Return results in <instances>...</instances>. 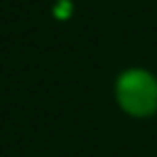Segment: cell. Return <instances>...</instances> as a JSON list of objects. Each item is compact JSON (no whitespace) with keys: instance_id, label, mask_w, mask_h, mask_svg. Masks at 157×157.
<instances>
[{"instance_id":"6da1fadb","label":"cell","mask_w":157,"mask_h":157,"mask_svg":"<svg viewBox=\"0 0 157 157\" xmlns=\"http://www.w3.org/2000/svg\"><path fill=\"white\" fill-rule=\"evenodd\" d=\"M119 98L129 111L145 113L157 101V86L147 74L131 72L119 82Z\"/></svg>"}]
</instances>
